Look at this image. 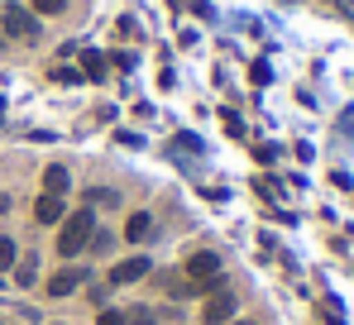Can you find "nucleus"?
Returning a JSON list of instances; mask_svg holds the SVG:
<instances>
[{"label": "nucleus", "mask_w": 354, "mask_h": 325, "mask_svg": "<svg viewBox=\"0 0 354 325\" xmlns=\"http://www.w3.org/2000/svg\"><path fill=\"white\" fill-rule=\"evenodd\" d=\"M5 211H10V196H0V216H5Z\"/></svg>", "instance_id": "obj_19"}, {"label": "nucleus", "mask_w": 354, "mask_h": 325, "mask_svg": "<svg viewBox=\"0 0 354 325\" xmlns=\"http://www.w3.org/2000/svg\"><path fill=\"white\" fill-rule=\"evenodd\" d=\"M15 268V239H0V272Z\"/></svg>", "instance_id": "obj_14"}, {"label": "nucleus", "mask_w": 354, "mask_h": 325, "mask_svg": "<svg viewBox=\"0 0 354 325\" xmlns=\"http://www.w3.org/2000/svg\"><path fill=\"white\" fill-rule=\"evenodd\" d=\"M144 272H149V259H124V263H115V268H111V282H115V287H124V282H139Z\"/></svg>", "instance_id": "obj_6"}, {"label": "nucleus", "mask_w": 354, "mask_h": 325, "mask_svg": "<svg viewBox=\"0 0 354 325\" xmlns=\"http://www.w3.org/2000/svg\"><path fill=\"white\" fill-rule=\"evenodd\" d=\"M82 277H86V272H77V268L53 272V277H48V297H72V292L82 287Z\"/></svg>", "instance_id": "obj_5"}, {"label": "nucleus", "mask_w": 354, "mask_h": 325, "mask_svg": "<svg viewBox=\"0 0 354 325\" xmlns=\"http://www.w3.org/2000/svg\"><path fill=\"white\" fill-rule=\"evenodd\" d=\"M53 82H62V86H72V82H82L72 67H53Z\"/></svg>", "instance_id": "obj_16"}, {"label": "nucleus", "mask_w": 354, "mask_h": 325, "mask_svg": "<svg viewBox=\"0 0 354 325\" xmlns=\"http://www.w3.org/2000/svg\"><path fill=\"white\" fill-rule=\"evenodd\" d=\"M86 201H91V206H106V201H115V196H111L106 187H96V192H86Z\"/></svg>", "instance_id": "obj_17"}, {"label": "nucleus", "mask_w": 354, "mask_h": 325, "mask_svg": "<svg viewBox=\"0 0 354 325\" xmlns=\"http://www.w3.org/2000/svg\"><path fill=\"white\" fill-rule=\"evenodd\" d=\"M149 234H153V220L144 216V211H134V216H129V225H124V239H129V244H144Z\"/></svg>", "instance_id": "obj_8"}, {"label": "nucleus", "mask_w": 354, "mask_h": 325, "mask_svg": "<svg viewBox=\"0 0 354 325\" xmlns=\"http://www.w3.org/2000/svg\"><path fill=\"white\" fill-rule=\"evenodd\" d=\"M235 316V292L230 287H216L211 297H206V306H201V321L206 325H225Z\"/></svg>", "instance_id": "obj_4"}, {"label": "nucleus", "mask_w": 354, "mask_h": 325, "mask_svg": "<svg viewBox=\"0 0 354 325\" xmlns=\"http://www.w3.org/2000/svg\"><path fill=\"white\" fill-rule=\"evenodd\" d=\"M124 325H153V311H149V306H134V311L124 316Z\"/></svg>", "instance_id": "obj_13"}, {"label": "nucleus", "mask_w": 354, "mask_h": 325, "mask_svg": "<svg viewBox=\"0 0 354 325\" xmlns=\"http://www.w3.org/2000/svg\"><path fill=\"white\" fill-rule=\"evenodd\" d=\"M44 192H48V196H62V192H67V167H62V162H53V167L44 172Z\"/></svg>", "instance_id": "obj_9"}, {"label": "nucleus", "mask_w": 354, "mask_h": 325, "mask_svg": "<svg viewBox=\"0 0 354 325\" xmlns=\"http://www.w3.org/2000/svg\"><path fill=\"white\" fill-rule=\"evenodd\" d=\"M158 287H163L168 297H192V282H187V277H177V272H163V277H158Z\"/></svg>", "instance_id": "obj_10"}, {"label": "nucleus", "mask_w": 354, "mask_h": 325, "mask_svg": "<svg viewBox=\"0 0 354 325\" xmlns=\"http://www.w3.org/2000/svg\"><path fill=\"white\" fill-rule=\"evenodd\" d=\"M82 67H86V77H91V82H101V77H106V57H101V53H82Z\"/></svg>", "instance_id": "obj_11"}, {"label": "nucleus", "mask_w": 354, "mask_h": 325, "mask_svg": "<svg viewBox=\"0 0 354 325\" xmlns=\"http://www.w3.org/2000/svg\"><path fill=\"white\" fill-rule=\"evenodd\" d=\"M34 220H39V225H58L62 220V196H48V192H44V196L34 201Z\"/></svg>", "instance_id": "obj_7"}, {"label": "nucleus", "mask_w": 354, "mask_h": 325, "mask_svg": "<svg viewBox=\"0 0 354 325\" xmlns=\"http://www.w3.org/2000/svg\"><path fill=\"white\" fill-rule=\"evenodd\" d=\"M182 277L192 282V292H216V287H221V259H216L211 249H201V254L187 259Z\"/></svg>", "instance_id": "obj_2"}, {"label": "nucleus", "mask_w": 354, "mask_h": 325, "mask_svg": "<svg viewBox=\"0 0 354 325\" xmlns=\"http://www.w3.org/2000/svg\"><path fill=\"white\" fill-rule=\"evenodd\" d=\"M230 325H254V321H230Z\"/></svg>", "instance_id": "obj_20"}, {"label": "nucleus", "mask_w": 354, "mask_h": 325, "mask_svg": "<svg viewBox=\"0 0 354 325\" xmlns=\"http://www.w3.org/2000/svg\"><path fill=\"white\" fill-rule=\"evenodd\" d=\"M34 10H39V15H62L67 0H34Z\"/></svg>", "instance_id": "obj_15"}, {"label": "nucleus", "mask_w": 354, "mask_h": 325, "mask_svg": "<svg viewBox=\"0 0 354 325\" xmlns=\"http://www.w3.org/2000/svg\"><path fill=\"white\" fill-rule=\"evenodd\" d=\"M91 234H96V216H91V211L82 206L77 216H67V220H62V234H58V254H62V259H77V254H82V249L91 244Z\"/></svg>", "instance_id": "obj_1"}, {"label": "nucleus", "mask_w": 354, "mask_h": 325, "mask_svg": "<svg viewBox=\"0 0 354 325\" xmlns=\"http://www.w3.org/2000/svg\"><path fill=\"white\" fill-rule=\"evenodd\" d=\"M0 29H5L10 39H24V44L39 39V19H34L24 5H5V10H0Z\"/></svg>", "instance_id": "obj_3"}, {"label": "nucleus", "mask_w": 354, "mask_h": 325, "mask_svg": "<svg viewBox=\"0 0 354 325\" xmlns=\"http://www.w3.org/2000/svg\"><path fill=\"white\" fill-rule=\"evenodd\" d=\"M96 325H124V316H120V311H101V316H96Z\"/></svg>", "instance_id": "obj_18"}, {"label": "nucleus", "mask_w": 354, "mask_h": 325, "mask_svg": "<svg viewBox=\"0 0 354 325\" xmlns=\"http://www.w3.org/2000/svg\"><path fill=\"white\" fill-rule=\"evenodd\" d=\"M15 277H19V282H24V287H29V282H34V277H39V263H34V259H24V263H19V268H15Z\"/></svg>", "instance_id": "obj_12"}]
</instances>
